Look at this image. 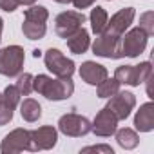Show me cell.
I'll use <instances>...</instances> for the list:
<instances>
[{"mask_svg":"<svg viewBox=\"0 0 154 154\" xmlns=\"http://www.w3.org/2000/svg\"><path fill=\"white\" fill-rule=\"evenodd\" d=\"M120 85L122 84L116 78H109L107 76L103 82H100L96 85V94H98V98H111L112 94H116L120 91Z\"/></svg>","mask_w":154,"mask_h":154,"instance_id":"cell-21","label":"cell"},{"mask_svg":"<svg viewBox=\"0 0 154 154\" xmlns=\"http://www.w3.org/2000/svg\"><path fill=\"white\" fill-rule=\"evenodd\" d=\"M114 134H116V141H118V145H120L122 149H125V150H132V149H136L138 143H140V136H138V132H136L134 129H131V127L116 129Z\"/></svg>","mask_w":154,"mask_h":154,"instance_id":"cell-19","label":"cell"},{"mask_svg":"<svg viewBox=\"0 0 154 154\" xmlns=\"http://www.w3.org/2000/svg\"><path fill=\"white\" fill-rule=\"evenodd\" d=\"M147 40H149V35L140 26L123 33L122 35V53H123V56H129V58L140 56L147 47Z\"/></svg>","mask_w":154,"mask_h":154,"instance_id":"cell-7","label":"cell"},{"mask_svg":"<svg viewBox=\"0 0 154 154\" xmlns=\"http://www.w3.org/2000/svg\"><path fill=\"white\" fill-rule=\"evenodd\" d=\"M53 2H58V4H69L71 0H53Z\"/></svg>","mask_w":154,"mask_h":154,"instance_id":"cell-32","label":"cell"},{"mask_svg":"<svg viewBox=\"0 0 154 154\" xmlns=\"http://www.w3.org/2000/svg\"><path fill=\"white\" fill-rule=\"evenodd\" d=\"M71 2L74 4L76 9H87V8H91L96 2V0H71Z\"/></svg>","mask_w":154,"mask_h":154,"instance_id":"cell-28","label":"cell"},{"mask_svg":"<svg viewBox=\"0 0 154 154\" xmlns=\"http://www.w3.org/2000/svg\"><path fill=\"white\" fill-rule=\"evenodd\" d=\"M31 150V131L29 129H15L9 134L4 136L2 143H0V152L2 154H17Z\"/></svg>","mask_w":154,"mask_h":154,"instance_id":"cell-8","label":"cell"},{"mask_svg":"<svg viewBox=\"0 0 154 154\" xmlns=\"http://www.w3.org/2000/svg\"><path fill=\"white\" fill-rule=\"evenodd\" d=\"M20 93H18V89H17V85H8L6 89H4V93H2V100L4 102H8L13 109H17V105L20 103Z\"/></svg>","mask_w":154,"mask_h":154,"instance_id":"cell-23","label":"cell"},{"mask_svg":"<svg viewBox=\"0 0 154 154\" xmlns=\"http://www.w3.org/2000/svg\"><path fill=\"white\" fill-rule=\"evenodd\" d=\"M33 91L51 102H62L72 96L74 84L71 78H51L47 74L33 76Z\"/></svg>","mask_w":154,"mask_h":154,"instance_id":"cell-1","label":"cell"},{"mask_svg":"<svg viewBox=\"0 0 154 154\" xmlns=\"http://www.w3.org/2000/svg\"><path fill=\"white\" fill-rule=\"evenodd\" d=\"M78 74H80V78H82L85 84H89V85H98L100 82H103L107 76H109L107 69H105L102 63H96V62H93V60L84 62V63L80 65V69H78Z\"/></svg>","mask_w":154,"mask_h":154,"instance_id":"cell-14","label":"cell"},{"mask_svg":"<svg viewBox=\"0 0 154 154\" xmlns=\"http://www.w3.org/2000/svg\"><path fill=\"white\" fill-rule=\"evenodd\" d=\"M15 85L22 96H29L33 93V74L31 72H20Z\"/></svg>","mask_w":154,"mask_h":154,"instance_id":"cell-22","label":"cell"},{"mask_svg":"<svg viewBox=\"0 0 154 154\" xmlns=\"http://www.w3.org/2000/svg\"><path fill=\"white\" fill-rule=\"evenodd\" d=\"M18 2V6H33L36 0H17Z\"/></svg>","mask_w":154,"mask_h":154,"instance_id":"cell-29","label":"cell"},{"mask_svg":"<svg viewBox=\"0 0 154 154\" xmlns=\"http://www.w3.org/2000/svg\"><path fill=\"white\" fill-rule=\"evenodd\" d=\"M136 105V96L131 91H118L116 94H112L109 98V103L105 105L116 118L120 120H127L131 116V111Z\"/></svg>","mask_w":154,"mask_h":154,"instance_id":"cell-10","label":"cell"},{"mask_svg":"<svg viewBox=\"0 0 154 154\" xmlns=\"http://www.w3.org/2000/svg\"><path fill=\"white\" fill-rule=\"evenodd\" d=\"M89 20H91V29L94 35H100L107 29V22H109V15L103 8L96 6L91 9V15H89Z\"/></svg>","mask_w":154,"mask_h":154,"instance_id":"cell-20","label":"cell"},{"mask_svg":"<svg viewBox=\"0 0 154 154\" xmlns=\"http://www.w3.org/2000/svg\"><path fill=\"white\" fill-rule=\"evenodd\" d=\"M65 42H67V47H69V51L72 53V54H84L89 47H91V38H89V31L82 26V27H78L71 36H67L65 38Z\"/></svg>","mask_w":154,"mask_h":154,"instance_id":"cell-16","label":"cell"},{"mask_svg":"<svg viewBox=\"0 0 154 154\" xmlns=\"http://www.w3.org/2000/svg\"><path fill=\"white\" fill-rule=\"evenodd\" d=\"M134 17H136V9L134 8H123L120 9L118 13H114L109 22H107V33L111 35H116V36H122L129 27L131 24L134 22Z\"/></svg>","mask_w":154,"mask_h":154,"instance_id":"cell-13","label":"cell"},{"mask_svg":"<svg viewBox=\"0 0 154 154\" xmlns=\"http://www.w3.org/2000/svg\"><path fill=\"white\" fill-rule=\"evenodd\" d=\"M84 22H85V15L82 11H62L54 18V33L60 38H67L78 27H82Z\"/></svg>","mask_w":154,"mask_h":154,"instance_id":"cell-9","label":"cell"},{"mask_svg":"<svg viewBox=\"0 0 154 154\" xmlns=\"http://www.w3.org/2000/svg\"><path fill=\"white\" fill-rule=\"evenodd\" d=\"M58 131L69 138H82L91 132V122H89V118H85L82 114L67 112V114L60 116Z\"/></svg>","mask_w":154,"mask_h":154,"instance_id":"cell-6","label":"cell"},{"mask_svg":"<svg viewBox=\"0 0 154 154\" xmlns=\"http://www.w3.org/2000/svg\"><path fill=\"white\" fill-rule=\"evenodd\" d=\"M93 53L100 58H109V60H118L123 58L122 53V36L111 35L107 31L96 35L94 42H93Z\"/></svg>","mask_w":154,"mask_h":154,"instance_id":"cell-5","label":"cell"},{"mask_svg":"<svg viewBox=\"0 0 154 154\" xmlns=\"http://www.w3.org/2000/svg\"><path fill=\"white\" fill-rule=\"evenodd\" d=\"M44 63L45 67L56 76V78H71L76 71V65L71 58H67L60 49L56 47H49L44 54Z\"/></svg>","mask_w":154,"mask_h":154,"instance_id":"cell-4","label":"cell"},{"mask_svg":"<svg viewBox=\"0 0 154 154\" xmlns=\"http://www.w3.org/2000/svg\"><path fill=\"white\" fill-rule=\"evenodd\" d=\"M0 96H2V93H0Z\"/></svg>","mask_w":154,"mask_h":154,"instance_id":"cell-33","label":"cell"},{"mask_svg":"<svg viewBox=\"0 0 154 154\" xmlns=\"http://www.w3.org/2000/svg\"><path fill=\"white\" fill-rule=\"evenodd\" d=\"M2 29H4V20L0 17V40H2Z\"/></svg>","mask_w":154,"mask_h":154,"instance_id":"cell-31","label":"cell"},{"mask_svg":"<svg viewBox=\"0 0 154 154\" xmlns=\"http://www.w3.org/2000/svg\"><path fill=\"white\" fill-rule=\"evenodd\" d=\"M80 152H103V154H112V147L111 145H89V147H84Z\"/></svg>","mask_w":154,"mask_h":154,"instance_id":"cell-26","label":"cell"},{"mask_svg":"<svg viewBox=\"0 0 154 154\" xmlns=\"http://www.w3.org/2000/svg\"><path fill=\"white\" fill-rule=\"evenodd\" d=\"M114 78H116L120 84L131 85V87H138V85L141 84L138 65H120V67H116Z\"/></svg>","mask_w":154,"mask_h":154,"instance_id":"cell-17","label":"cell"},{"mask_svg":"<svg viewBox=\"0 0 154 154\" xmlns=\"http://www.w3.org/2000/svg\"><path fill=\"white\" fill-rule=\"evenodd\" d=\"M0 9L6 13H13L18 9V2L17 0H0Z\"/></svg>","mask_w":154,"mask_h":154,"instance_id":"cell-27","label":"cell"},{"mask_svg":"<svg viewBox=\"0 0 154 154\" xmlns=\"http://www.w3.org/2000/svg\"><path fill=\"white\" fill-rule=\"evenodd\" d=\"M107 2H111V0H107Z\"/></svg>","mask_w":154,"mask_h":154,"instance_id":"cell-34","label":"cell"},{"mask_svg":"<svg viewBox=\"0 0 154 154\" xmlns=\"http://www.w3.org/2000/svg\"><path fill=\"white\" fill-rule=\"evenodd\" d=\"M13 114H15V109L2 100V96H0V127L2 125H8L11 120H13Z\"/></svg>","mask_w":154,"mask_h":154,"instance_id":"cell-24","label":"cell"},{"mask_svg":"<svg viewBox=\"0 0 154 154\" xmlns=\"http://www.w3.org/2000/svg\"><path fill=\"white\" fill-rule=\"evenodd\" d=\"M20 116H22V120H26L29 123H35L42 116V105L35 98H26L20 103Z\"/></svg>","mask_w":154,"mask_h":154,"instance_id":"cell-18","label":"cell"},{"mask_svg":"<svg viewBox=\"0 0 154 154\" xmlns=\"http://www.w3.org/2000/svg\"><path fill=\"white\" fill-rule=\"evenodd\" d=\"M26 62V53L24 47L20 45H8L0 49V74L8 76V78H15L24 69Z\"/></svg>","mask_w":154,"mask_h":154,"instance_id":"cell-3","label":"cell"},{"mask_svg":"<svg viewBox=\"0 0 154 154\" xmlns=\"http://www.w3.org/2000/svg\"><path fill=\"white\" fill-rule=\"evenodd\" d=\"M116 129H118V118L107 107L100 109L91 123V132H94V136L98 138H109L116 132Z\"/></svg>","mask_w":154,"mask_h":154,"instance_id":"cell-11","label":"cell"},{"mask_svg":"<svg viewBox=\"0 0 154 154\" xmlns=\"http://www.w3.org/2000/svg\"><path fill=\"white\" fill-rule=\"evenodd\" d=\"M42 54H44V53H42L40 49H35V51H33V56H35V58H40Z\"/></svg>","mask_w":154,"mask_h":154,"instance_id":"cell-30","label":"cell"},{"mask_svg":"<svg viewBox=\"0 0 154 154\" xmlns=\"http://www.w3.org/2000/svg\"><path fill=\"white\" fill-rule=\"evenodd\" d=\"M58 141V131L53 125H42L31 131V152L49 150Z\"/></svg>","mask_w":154,"mask_h":154,"instance_id":"cell-12","label":"cell"},{"mask_svg":"<svg viewBox=\"0 0 154 154\" xmlns=\"http://www.w3.org/2000/svg\"><path fill=\"white\" fill-rule=\"evenodd\" d=\"M47 18L49 11L44 6H29V9L24 11V24H22V33L27 40H42L47 33Z\"/></svg>","mask_w":154,"mask_h":154,"instance_id":"cell-2","label":"cell"},{"mask_svg":"<svg viewBox=\"0 0 154 154\" xmlns=\"http://www.w3.org/2000/svg\"><path fill=\"white\" fill-rule=\"evenodd\" d=\"M140 27L150 36V35H154V13L152 11H147V13H143L141 17H140Z\"/></svg>","mask_w":154,"mask_h":154,"instance_id":"cell-25","label":"cell"},{"mask_svg":"<svg viewBox=\"0 0 154 154\" xmlns=\"http://www.w3.org/2000/svg\"><path fill=\"white\" fill-rule=\"evenodd\" d=\"M134 127L140 132H150L154 129V103L152 102L140 105V109L134 114Z\"/></svg>","mask_w":154,"mask_h":154,"instance_id":"cell-15","label":"cell"}]
</instances>
